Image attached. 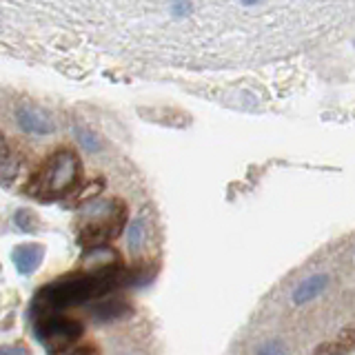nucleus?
<instances>
[{"mask_svg":"<svg viewBox=\"0 0 355 355\" xmlns=\"http://www.w3.org/2000/svg\"><path fill=\"white\" fill-rule=\"evenodd\" d=\"M127 207L122 200H92L80 209V227H78V240L89 249L105 247V242L116 238L125 227Z\"/></svg>","mask_w":355,"mask_h":355,"instance_id":"1","label":"nucleus"},{"mask_svg":"<svg viewBox=\"0 0 355 355\" xmlns=\"http://www.w3.org/2000/svg\"><path fill=\"white\" fill-rule=\"evenodd\" d=\"M96 295H103L96 277L80 271L73 275H64L55 282H49L36 295V304L33 306H36L42 315H51V313H58L62 309L83 304Z\"/></svg>","mask_w":355,"mask_h":355,"instance_id":"2","label":"nucleus"},{"mask_svg":"<svg viewBox=\"0 0 355 355\" xmlns=\"http://www.w3.org/2000/svg\"><path fill=\"white\" fill-rule=\"evenodd\" d=\"M33 333H36V340L49 353L60 355L76 347V342L80 340V336L85 333V327H83V322H78L73 318H62V315L51 313V315H40L36 320Z\"/></svg>","mask_w":355,"mask_h":355,"instance_id":"3","label":"nucleus"},{"mask_svg":"<svg viewBox=\"0 0 355 355\" xmlns=\"http://www.w3.org/2000/svg\"><path fill=\"white\" fill-rule=\"evenodd\" d=\"M80 178V160L71 149H60L44 162L40 173V189L44 193H67Z\"/></svg>","mask_w":355,"mask_h":355,"instance_id":"4","label":"nucleus"},{"mask_svg":"<svg viewBox=\"0 0 355 355\" xmlns=\"http://www.w3.org/2000/svg\"><path fill=\"white\" fill-rule=\"evenodd\" d=\"M16 122L22 131L31 133V136H49L55 131V122L47 111L31 105H20L16 109Z\"/></svg>","mask_w":355,"mask_h":355,"instance_id":"5","label":"nucleus"},{"mask_svg":"<svg viewBox=\"0 0 355 355\" xmlns=\"http://www.w3.org/2000/svg\"><path fill=\"white\" fill-rule=\"evenodd\" d=\"M331 282V277L327 273H315V275H309L306 280L300 282L295 288H293V304L295 306H302V304H309L313 302L315 297H320L322 293L327 291V286Z\"/></svg>","mask_w":355,"mask_h":355,"instance_id":"6","label":"nucleus"},{"mask_svg":"<svg viewBox=\"0 0 355 355\" xmlns=\"http://www.w3.org/2000/svg\"><path fill=\"white\" fill-rule=\"evenodd\" d=\"M42 255L44 251L40 244H20V247H16L14 253H11V260H14L20 275H31L40 266Z\"/></svg>","mask_w":355,"mask_h":355,"instance_id":"7","label":"nucleus"},{"mask_svg":"<svg viewBox=\"0 0 355 355\" xmlns=\"http://www.w3.org/2000/svg\"><path fill=\"white\" fill-rule=\"evenodd\" d=\"M131 313L129 304L125 300H105V302H98L92 306V315L98 322H111V320H120Z\"/></svg>","mask_w":355,"mask_h":355,"instance_id":"8","label":"nucleus"},{"mask_svg":"<svg viewBox=\"0 0 355 355\" xmlns=\"http://www.w3.org/2000/svg\"><path fill=\"white\" fill-rule=\"evenodd\" d=\"M73 133H76L78 144H80L85 151H89V153H100V151H103V140L96 136L94 129L85 127L83 122H76V125H73Z\"/></svg>","mask_w":355,"mask_h":355,"instance_id":"9","label":"nucleus"},{"mask_svg":"<svg viewBox=\"0 0 355 355\" xmlns=\"http://www.w3.org/2000/svg\"><path fill=\"white\" fill-rule=\"evenodd\" d=\"M144 238H147V225H144V218H136L133 222H129L127 227V247L136 253L142 249L144 244Z\"/></svg>","mask_w":355,"mask_h":355,"instance_id":"10","label":"nucleus"},{"mask_svg":"<svg viewBox=\"0 0 355 355\" xmlns=\"http://www.w3.org/2000/svg\"><path fill=\"white\" fill-rule=\"evenodd\" d=\"M14 225L18 229H22L25 233H33V231H36V227H38V218H36L33 211L20 209V211H16V216H14Z\"/></svg>","mask_w":355,"mask_h":355,"instance_id":"11","label":"nucleus"},{"mask_svg":"<svg viewBox=\"0 0 355 355\" xmlns=\"http://www.w3.org/2000/svg\"><path fill=\"white\" fill-rule=\"evenodd\" d=\"M255 355H286V347L282 340L273 338V340H266L264 344H260Z\"/></svg>","mask_w":355,"mask_h":355,"instance_id":"12","label":"nucleus"},{"mask_svg":"<svg viewBox=\"0 0 355 355\" xmlns=\"http://www.w3.org/2000/svg\"><path fill=\"white\" fill-rule=\"evenodd\" d=\"M64 355H100V353H98V349L94 347V344H80V347L69 349Z\"/></svg>","mask_w":355,"mask_h":355,"instance_id":"13","label":"nucleus"},{"mask_svg":"<svg viewBox=\"0 0 355 355\" xmlns=\"http://www.w3.org/2000/svg\"><path fill=\"white\" fill-rule=\"evenodd\" d=\"M0 355H29L25 347H16V344H5L0 347Z\"/></svg>","mask_w":355,"mask_h":355,"instance_id":"14","label":"nucleus"},{"mask_svg":"<svg viewBox=\"0 0 355 355\" xmlns=\"http://www.w3.org/2000/svg\"><path fill=\"white\" fill-rule=\"evenodd\" d=\"M191 9H193V7L189 5V3H175V5H171V14L180 18V16L191 14Z\"/></svg>","mask_w":355,"mask_h":355,"instance_id":"15","label":"nucleus"},{"mask_svg":"<svg viewBox=\"0 0 355 355\" xmlns=\"http://www.w3.org/2000/svg\"><path fill=\"white\" fill-rule=\"evenodd\" d=\"M5 158H7V140L3 133H0V164L5 162Z\"/></svg>","mask_w":355,"mask_h":355,"instance_id":"16","label":"nucleus"},{"mask_svg":"<svg viewBox=\"0 0 355 355\" xmlns=\"http://www.w3.org/2000/svg\"><path fill=\"white\" fill-rule=\"evenodd\" d=\"M331 355H347V353H342V351H333Z\"/></svg>","mask_w":355,"mask_h":355,"instance_id":"17","label":"nucleus"}]
</instances>
